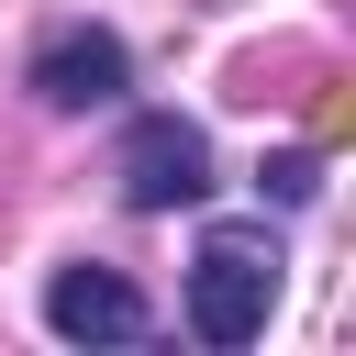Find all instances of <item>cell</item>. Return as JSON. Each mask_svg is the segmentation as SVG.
<instances>
[{
	"label": "cell",
	"instance_id": "cell-2",
	"mask_svg": "<svg viewBox=\"0 0 356 356\" xmlns=\"http://www.w3.org/2000/svg\"><path fill=\"white\" fill-rule=\"evenodd\" d=\"M111 178H122V211H189V200H211V134L189 111H134Z\"/></svg>",
	"mask_w": 356,
	"mask_h": 356
},
{
	"label": "cell",
	"instance_id": "cell-5",
	"mask_svg": "<svg viewBox=\"0 0 356 356\" xmlns=\"http://www.w3.org/2000/svg\"><path fill=\"white\" fill-rule=\"evenodd\" d=\"M267 189H278V211H300V200L323 189V156H278V167H267Z\"/></svg>",
	"mask_w": 356,
	"mask_h": 356
},
{
	"label": "cell",
	"instance_id": "cell-4",
	"mask_svg": "<svg viewBox=\"0 0 356 356\" xmlns=\"http://www.w3.org/2000/svg\"><path fill=\"white\" fill-rule=\"evenodd\" d=\"M44 323H56L67 345H145V334H156L145 289H134L122 267H100V256H78V267L44 278Z\"/></svg>",
	"mask_w": 356,
	"mask_h": 356
},
{
	"label": "cell",
	"instance_id": "cell-1",
	"mask_svg": "<svg viewBox=\"0 0 356 356\" xmlns=\"http://www.w3.org/2000/svg\"><path fill=\"white\" fill-rule=\"evenodd\" d=\"M278 234L267 222H211L200 256H189V334L200 345H256L267 312H278Z\"/></svg>",
	"mask_w": 356,
	"mask_h": 356
},
{
	"label": "cell",
	"instance_id": "cell-3",
	"mask_svg": "<svg viewBox=\"0 0 356 356\" xmlns=\"http://www.w3.org/2000/svg\"><path fill=\"white\" fill-rule=\"evenodd\" d=\"M22 89H33L44 111H100V100H122V89H134V56H122V33H111V22H56V33L33 44Z\"/></svg>",
	"mask_w": 356,
	"mask_h": 356
}]
</instances>
